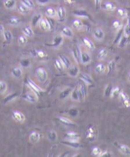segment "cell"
Instances as JSON below:
<instances>
[{
  "label": "cell",
  "instance_id": "50",
  "mask_svg": "<svg viewBox=\"0 0 130 157\" xmlns=\"http://www.w3.org/2000/svg\"><path fill=\"white\" fill-rule=\"evenodd\" d=\"M71 99L74 101H79V96H78L77 88L72 91V92H71Z\"/></svg>",
  "mask_w": 130,
  "mask_h": 157
},
{
  "label": "cell",
  "instance_id": "57",
  "mask_svg": "<svg viewBox=\"0 0 130 157\" xmlns=\"http://www.w3.org/2000/svg\"><path fill=\"white\" fill-rule=\"evenodd\" d=\"M112 154L111 153H110V152L109 151H104V152H102V155H101L100 156H106V157H109V156H112Z\"/></svg>",
  "mask_w": 130,
  "mask_h": 157
},
{
  "label": "cell",
  "instance_id": "38",
  "mask_svg": "<svg viewBox=\"0 0 130 157\" xmlns=\"http://www.w3.org/2000/svg\"><path fill=\"white\" fill-rule=\"evenodd\" d=\"M3 36H4L5 40L6 42L10 43V42L12 41V38H13V35L11 31H10L9 30L5 31L4 32H3Z\"/></svg>",
  "mask_w": 130,
  "mask_h": 157
},
{
  "label": "cell",
  "instance_id": "40",
  "mask_svg": "<svg viewBox=\"0 0 130 157\" xmlns=\"http://www.w3.org/2000/svg\"><path fill=\"white\" fill-rule=\"evenodd\" d=\"M21 2L30 10H32L35 7V4L32 0H21Z\"/></svg>",
  "mask_w": 130,
  "mask_h": 157
},
{
  "label": "cell",
  "instance_id": "7",
  "mask_svg": "<svg viewBox=\"0 0 130 157\" xmlns=\"http://www.w3.org/2000/svg\"><path fill=\"white\" fill-rule=\"evenodd\" d=\"M39 25H40V27L42 30L45 31H50L51 29V25L50 22H48L47 19L44 18H42L41 19V21L39 22Z\"/></svg>",
  "mask_w": 130,
  "mask_h": 157
},
{
  "label": "cell",
  "instance_id": "28",
  "mask_svg": "<svg viewBox=\"0 0 130 157\" xmlns=\"http://www.w3.org/2000/svg\"><path fill=\"white\" fill-rule=\"evenodd\" d=\"M42 19V15L40 13H37L35 14L33 16H32L31 19V24L33 26H36L37 24H39V22L41 21Z\"/></svg>",
  "mask_w": 130,
  "mask_h": 157
},
{
  "label": "cell",
  "instance_id": "11",
  "mask_svg": "<svg viewBox=\"0 0 130 157\" xmlns=\"http://www.w3.org/2000/svg\"><path fill=\"white\" fill-rule=\"evenodd\" d=\"M61 143L65 146H69V147H70V148H75V149L80 148V146H81L79 142L73 141V140H68L66 139L65 140H63V141H61Z\"/></svg>",
  "mask_w": 130,
  "mask_h": 157
},
{
  "label": "cell",
  "instance_id": "1",
  "mask_svg": "<svg viewBox=\"0 0 130 157\" xmlns=\"http://www.w3.org/2000/svg\"><path fill=\"white\" fill-rule=\"evenodd\" d=\"M35 75L37 80L42 83L46 82L48 79L47 72L42 67H39L36 70Z\"/></svg>",
  "mask_w": 130,
  "mask_h": 157
},
{
  "label": "cell",
  "instance_id": "52",
  "mask_svg": "<svg viewBox=\"0 0 130 157\" xmlns=\"http://www.w3.org/2000/svg\"><path fill=\"white\" fill-rule=\"evenodd\" d=\"M70 93V89H68V90H65L64 91L62 92V93L60 95V98H65L67 96L69 95V94Z\"/></svg>",
  "mask_w": 130,
  "mask_h": 157
},
{
  "label": "cell",
  "instance_id": "6",
  "mask_svg": "<svg viewBox=\"0 0 130 157\" xmlns=\"http://www.w3.org/2000/svg\"><path fill=\"white\" fill-rule=\"evenodd\" d=\"M81 53H82V51L78 46L75 47L72 51L74 60L78 64L81 63Z\"/></svg>",
  "mask_w": 130,
  "mask_h": 157
},
{
  "label": "cell",
  "instance_id": "45",
  "mask_svg": "<svg viewBox=\"0 0 130 157\" xmlns=\"http://www.w3.org/2000/svg\"><path fill=\"white\" fill-rule=\"evenodd\" d=\"M129 38L126 37V36H124V35H123L121 39V40H120L118 43L119 47H124L126 45H127L128 42L129 41Z\"/></svg>",
  "mask_w": 130,
  "mask_h": 157
},
{
  "label": "cell",
  "instance_id": "51",
  "mask_svg": "<svg viewBox=\"0 0 130 157\" xmlns=\"http://www.w3.org/2000/svg\"><path fill=\"white\" fill-rule=\"evenodd\" d=\"M17 95L16 94H12L9 95V96H8L7 97H6L5 98L4 100H3V101H4L5 103H7V102H9V101H10L12 99H14L15 97H17Z\"/></svg>",
  "mask_w": 130,
  "mask_h": 157
},
{
  "label": "cell",
  "instance_id": "9",
  "mask_svg": "<svg viewBox=\"0 0 130 157\" xmlns=\"http://www.w3.org/2000/svg\"><path fill=\"white\" fill-rule=\"evenodd\" d=\"M40 134L37 131L31 132L29 135V140L31 143H37L40 140Z\"/></svg>",
  "mask_w": 130,
  "mask_h": 157
},
{
  "label": "cell",
  "instance_id": "15",
  "mask_svg": "<svg viewBox=\"0 0 130 157\" xmlns=\"http://www.w3.org/2000/svg\"><path fill=\"white\" fill-rule=\"evenodd\" d=\"M82 41L84 44V45L86 46L87 48H88L89 50L91 51H93L95 48V44H94L93 42L87 37H84L82 38Z\"/></svg>",
  "mask_w": 130,
  "mask_h": 157
},
{
  "label": "cell",
  "instance_id": "33",
  "mask_svg": "<svg viewBox=\"0 0 130 157\" xmlns=\"http://www.w3.org/2000/svg\"><path fill=\"white\" fill-rule=\"evenodd\" d=\"M3 3H4L5 7L7 9L14 8L16 5L15 0H4Z\"/></svg>",
  "mask_w": 130,
  "mask_h": 157
},
{
  "label": "cell",
  "instance_id": "36",
  "mask_svg": "<svg viewBox=\"0 0 130 157\" xmlns=\"http://www.w3.org/2000/svg\"><path fill=\"white\" fill-rule=\"evenodd\" d=\"M104 6H105V10H106L107 11L113 12L116 9L115 5L113 4L112 2H110V1H106L105 3V5H104Z\"/></svg>",
  "mask_w": 130,
  "mask_h": 157
},
{
  "label": "cell",
  "instance_id": "3",
  "mask_svg": "<svg viewBox=\"0 0 130 157\" xmlns=\"http://www.w3.org/2000/svg\"><path fill=\"white\" fill-rule=\"evenodd\" d=\"M12 117L15 121L19 123H23L26 120L24 114L19 111H14L12 112Z\"/></svg>",
  "mask_w": 130,
  "mask_h": 157
},
{
  "label": "cell",
  "instance_id": "14",
  "mask_svg": "<svg viewBox=\"0 0 130 157\" xmlns=\"http://www.w3.org/2000/svg\"><path fill=\"white\" fill-rule=\"evenodd\" d=\"M127 22H126L124 27L123 28V30H124V33L123 35L126 37L129 38L130 37V14H128L127 16Z\"/></svg>",
  "mask_w": 130,
  "mask_h": 157
},
{
  "label": "cell",
  "instance_id": "17",
  "mask_svg": "<svg viewBox=\"0 0 130 157\" xmlns=\"http://www.w3.org/2000/svg\"><path fill=\"white\" fill-rule=\"evenodd\" d=\"M59 57L60 61L64 65L65 68L68 69V68L70 67V66H71V61H70L69 58L64 55H59Z\"/></svg>",
  "mask_w": 130,
  "mask_h": 157
},
{
  "label": "cell",
  "instance_id": "29",
  "mask_svg": "<svg viewBox=\"0 0 130 157\" xmlns=\"http://www.w3.org/2000/svg\"><path fill=\"white\" fill-rule=\"evenodd\" d=\"M45 14L49 17H54L57 16L56 10L51 6H48L45 10Z\"/></svg>",
  "mask_w": 130,
  "mask_h": 157
},
{
  "label": "cell",
  "instance_id": "12",
  "mask_svg": "<svg viewBox=\"0 0 130 157\" xmlns=\"http://www.w3.org/2000/svg\"><path fill=\"white\" fill-rule=\"evenodd\" d=\"M93 34L95 38L98 41H102L104 38H105V33H104L103 29L99 28H96L95 29Z\"/></svg>",
  "mask_w": 130,
  "mask_h": 157
},
{
  "label": "cell",
  "instance_id": "42",
  "mask_svg": "<svg viewBox=\"0 0 130 157\" xmlns=\"http://www.w3.org/2000/svg\"><path fill=\"white\" fill-rule=\"evenodd\" d=\"M55 67H56L57 70L59 71H63L64 70V65L63 64V63H61V61H60V59H56V61H55Z\"/></svg>",
  "mask_w": 130,
  "mask_h": 157
},
{
  "label": "cell",
  "instance_id": "53",
  "mask_svg": "<svg viewBox=\"0 0 130 157\" xmlns=\"http://www.w3.org/2000/svg\"><path fill=\"white\" fill-rule=\"evenodd\" d=\"M37 55H38V56L39 57H40V58H43L45 57V52L43 51V50H38L37 52Z\"/></svg>",
  "mask_w": 130,
  "mask_h": 157
},
{
  "label": "cell",
  "instance_id": "35",
  "mask_svg": "<svg viewBox=\"0 0 130 157\" xmlns=\"http://www.w3.org/2000/svg\"><path fill=\"white\" fill-rule=\"evenodd\" d=\"M21 19L15 16L11 17L9 19V24L12 25H18L21 24Z\"/></svg>",
  "mask_w": 130,
  "mask_h": 157
},
{
  "label": "cell",
  "instance_id": "20",
  "mask_svg": "<svg viewBox=\"0 0 130 157\" xmlns=\"http://www.w3.org/2000/svg\"><path fill=\"white\" fill-rule=\"evenodd\" d=\"M80 78L81 80H82L87 85H92L93 83V80L92 79V78L87 74L80 73Z\"/></svg>",
  "mask_w": 130,
  "mask_h": 157
},
{
  "label": "cell",
  "instance_id": "27",
  "mask_svg": "<svg viewBox=\"0 0 130 157\" xmlns=\"http://www.w3.org/2000/svg\"><path fill=\"white\" fill-rule=\"evenodd\" d=\"M107 55H108V50H107L106 48H103L100 49L98 52L97 57L99 60L102 61L103 59H105L107 57Z\"/></svg>",
  "mask_w": 130,
  "mask_h": 157
},
{
  "label": "cell",
  "instance_id": "31",
  "mask_svg": "<svg viewBox=\"0 0 130 157\" xmlns=\"http://www.w3.org/2000/svg\"><path fill=\"white\" fill-rule=\"evenodd\" d=\"M63 41V38L61 36L59 35L56 36L54 38L53 43L50 45V46L51 47H58V46H59L61 43H62Z\"/></svg>",
  "mask_w": 130,
  "mask_h": 157
},
{
  "label": "cell",
  "instance_id": "19",
  "mask_svg": "<svg viewBox=\"0 0 130 157\" xmlns=\"http://www.w3.org/2000/svg\"><path fill=\"white\" fill-rule=\"evenodd\" d=\"M22 32L26 37L31 38L34 36V31L30 26L26 25L22 29Z\"/></svg>",
  "mask_w": 130,
  "mask_h": 157
},
{
  "label": "cell",
  "instance_id": "25",
  "mask_svg": "<svg viewBox=\"0 0 130 157\" xmlns=\"http://www.w3.org/2000/svg\"><path fill=\"white\" fill-rule=\"evenodd\" d=\"M58 119H59L60 123H61L62 124H63L65 126H68V127H73L75 126V123H73V121L70 120V119L67 118H65L63 116H60L58 118Z\"/></svg>",
  "mask_w": 130,
  "mask_h": 157
},
{
  "label": "cell",
  "instance_id": "56",
  "mask_svg": "<svg viewBox=\"0 0 130 157\" xmlns=\"http://www.w3.org/2000/svg\"><path fill=\"white\" fill-rule=\"evenodd\" d=\"M123 106H125L126 107H130V99L124 101V102H122Z\"/></svg>",
  "mask_w": 130,
  "mask_h": 157
},
{
  "label": "cell",
  "instance_id": "5",
  "mask_svg": "<svg viewBox=\"0 0 130 157\" xmlns=\"http://www.w3.org/2000/svg\"><path fill=\"white\" fill-rule=\"evenodd\" d=\"M27 84H28V85L32 89V90L36 94H38L40 92H44V90L42 89L41 87L37 85V84H36L35 82H33V81H32L31 79H30V78H28L27 80Z\"/></svg>",
  "mask_w": 130,
  "mask_h": 157
},
{
  "label": "cell",
  "instance_id": "4",
  "mask_svg": "<svg viewBox=\"0 0 130 157\" xmlns=\"http://www.w3.org/2000/svg\"><path fill=\"white\" fill-rule=\"evenodd\" d=\"M24 99L30 103H36L38 102V97L35 92H27L24 96Z\"/></svg>",
  "mask_w": 130,
  "mask_h": 157
},
{
  "label": "cell",
  "instance_id": "49",
  "mask_svg": "<svg viewBox=\"0 0 130 157\" xmlns=\"http://www.w3.org/2000/svg\"><path fill=\"white\" fill-rule=\"evenodd\" d=\"M112 89V87L111 85H107L106 86L105 91H104V95H105L106 97H110Z\"/></svg>",
  "mask_w": 130,
  "mask_h": 157
},
{
  "label": "cell",
  "instance_id": "26",
  "mask_svg": "<svg viewBox=\"0 0 130 157\" xmlns=\"http://www.w3.org/2000/svg\"><path fill=\"white\" fill-rule=\"evenodd\" d=\"M121 88L118 86H115L112 87L111 92H110V97L112 98V99H115V98L118 97L120 93H121Z\"/></svg>",
  "mask_w": 130,
  "mask_h": 157
},
{
  "label": "cell",
  "instance_id": "37",
  "mask_svg": "<svg viewBox=\"0 0 130 157\" xmlns=\"http://www.w3.org/2000/svg\"><path fill=\"white\" fill-rule=\"evenodd\" d=\"M79 85H80L81 92H82V94L83 99L84 101L86 99L87 95V88L86 86V83H79Z\"/></svg>",
  "mask_w": 130,
  "mask_h": 157
},
{
  "label": "cell",
  "instance_id": "30",
  "mask_svg": "<svg viewBox=\"0 0 130 157\" xmlns=\"http://www.w3.org/2000/svg\"><path fill=\"white\" fill-rule=\"evenodd\" d=\"M95 72L98 74H103L106 71V66L103 63H98L95 67Z\"/></svg>",
  "mask_w": 130,
  "mask_h": 157
},
{
  "label": "cell",
  "instance_id": "60",
  "mask_svg": "<svg viewBox=\"0 0 130 157\" xmlns=\"http://www.w3.org/2000/svg\"><path fill=\"white\" fill-rule=\"evenodd\" d=\"M128 81L130 82V71L129 72L128 74Z\"/></svg>",
  "mask_w": 130,
  "mask_h": 157
},
{
  "label": "cell",
  "instance_id": "59",
  "mask_svg": "<svg viewBox=\"0 0 130 157\" xmlns=\"http://www.w3.org/2000/svg\"><path fill=\"white\" fill-rule=\"evenodd\" d=\"M4 31H5L4 27H3V25L2 24H0V34H3V32H4Z\"/></svg>",
  "mask_w": 130,
  "mask_h": 157
},
{
  "label": "cell",
  "instance_id": "55",
  "mask_svg": "<svg viewBox=\"0 0 130 157\" xmlns=\"http://www.w3.org/2000/svg\"><path fill=\"white\" fill-rule=\"evenodd\" d=\"M102 0H95V6H96V8L97 9H98V8H100L101 5H102Z\"/></svg>",
  "mask_w": 130,
  "mask_h": 157
},
{
  "label": "cell",
  "instance_id": "24",
  "mask_svg": "<svg viewBox=\"0 0 130 157\" xmlns=\"http://www.w3.org/2000/svg\"><path fill=\"white\" fill-rule=\"evenodd\" d=\"M61 32H62L63 36H65L67 38H71L73 36V32L72 30L69 27H68V26L63 27L62 29H61Z\"/></svg>",
  "mask_w": 130,
  "mask_h": 157
},
{
  "label": "cell",
  "instance_id": "34",
  "mask_svg": "<svg viewBox=\"0 0 130 157\" xmlns=\"http://www.w3.org/2000/svg\"><path fill=\"white\" fill-rule=\"evenodd\" d=\"M115 66H116V63L115 61L112 60L109 61L108 65H107V72H108V74H111L112 72L114 71Z\"/></svg>",
  "mask_w": 130,
  "mask_h": 157
},
{
  "label": "cell",
  "instance_id": "41",
  "mask_svg": "<svg viewBox=\"0 0 130 157\" xmlns=\"http://www.w3.org/2000/svg\"><path fill=\"white\" fill-rule=\"evenodd\" d=\"M83 25L82 22L79 19H74L72 22V27L75 29H79Z\"/></svg>",
  "mask_w": 130,
  "mask_h": 157
},
{
  "label": "cell",
  "instance_id": "44",
  "mask_svg": "<svg viewBox=\"0 0 130 157\" xmlns=\"http://www.w3.org/2000/svg\"><path fill=\"white\" fill-rule=\"evenodd\" d=\"M48 138L52 141H56L57 139V135L56 132L54 130H50L48 133Z\"/></svg>",
  "mask_w": 130,
  "mask_h": 157
},
{
  "label": "cell",
  "instance_id": "16",
  "mask_svg": "<svg viewBox=\"0 0 130 157\" xmlns=\"http://www.w3.org/2000/svg\"><path fill=\"white\" fill-rule=\"evenodd\" d=\"M91 61V57L87 52L82 51L81 53V63L83 64H87L89 63Z\"/></svg>",
  "mask_w": 130,
  "mask_h": 157
},
{
  "label": "cell",
  "instance_id": "46",
  "mask_svg": "<svg viewBox=\"0 0 130 157\" xmlns=\"http://www.w3.org/2000/svg\"><path fill=\"white\" fill-rule=\"evenodd\" d=\"M112 27L117 30H119L122 28V22L118 20H114L112 22Z\"/></svg>",
  "mask_w": 130,
  "mask_h": 157
},
{
  "label": "cell",
  "instance_id": "58",
  "mask_svg": "<svg viewBox=\"0 0 130 157\" xmlns=\"http://www.w3.org/2000/svg\"><path fill=\"white\" fill-rule=\"evenodd\" d=\"M64 1L66 3H68V4L72 5L75 2V0H64Z\"/></svg>",
  "mask_w": 130,
  "mask_h": 157
},
{
  "label": "cell",
  "instance_id": "47",
  "mask_svg": "<svg viewBox=\"0 0 130 157\" xmlns=\"http://www.w3.org/2000/svg\"><path fill=\"white\" fill-rule=\"evenodd\" d=\"M119 97L120 100H121V102H124V101L126 100H128V99H129V97L128 95L126 94V92H124L123 91H121V93H120L119 96Z\"/></svg>",
  "mask_w": 130,
  "mask_h": 157
},
{
  "label": "cell",
  "instance_id": "22",
  "mask_svg": "<svg viewBox=\"0 0 130 157\" xmlns=\"http://www.w3.org/2000/svg\"><path fill=\"white\" fill-rule=\"evenodd\" d=\"M73 15H75V16H77V17H84V18H90V16L88 14V13H87L86 10H75L73 12Z\"/></svg>",
  "mask_w": 130,
  "mask_h": 157
},
{
  "label": "cell",
  "instance_id": "10",
  "mask_svg": "<svg viewBox=\"0 0 130 157\" xmlns=\"http://www.w3.org/2000/svg\"><path fill=\"white\" fill-rule=\"evenodd\" d=\"M66 140H73V141H78L80 140V136L78 134L73 131H68L66 134Z\"/></svg>",
  "mask_w": 130,
  "mask_h": 157
},
{
  "label": "cell",
  "instance_id": "48",
  "mask_svg": "<svg viewBox=\"0 0 130 157\" xmlns=\"http://www.w3.org/2000/svg\"><path fill=\"white\" fill-rule=\"evenodd\" d=\"M7 89V85L3 81H0V94L5 93Z\"/></svg>",
  "mask_w": 130,
  "mask_h": 157
},
{
  "label": "cell",
  "instance_id": "13",
  "mask_svg": "<svg viewBox=\"0 0 130 157\" xmlns=\"http://www.w3.org/2000/svg\"><path fill=\"white\" fill-rule=\"evenodd\" d=\"M117 146H118V149H119V151L121 152L122 154L126 156H130V148L129 146L123 145V144H119Z\"/></svg>",
  "mask_w": 130,
  "mask_h": 157
},
{
  "label": "cell",
  "instance_id": "32",
  "mask_svg": "<svg viewBox=\"0 0 130 157\" xmlns=\"http://www.w3.org/2000/svg\"><path fill=\"white\" fill-rule=\"evenodd\" d=\"M117 14L118 15L119 17L122 19H125L127 17L128 13L126 9L123 8H117Z\"/></svg>",
  "mask_w": 130,
  "mask_h": 157
},
{
  "label": "cell",
  "instance_id": "54",
  "mask_svg": "<svg viewBox=\"0 0 130 157\" xmlns=\"http://www.w3.org/2000/svg\"><path fill=\"white\" fill-rule=\"evenodd\" d=\"M38 3L40 5H45L50 2V0H37Z\"/></svg>",
  "mask_w": 130,
  "mask_h": 157
},
{
  "label": "cell",
  "instance_id": "21",
  "mask_svg": "<svg viewBox=\"0 0 130 157\" xmlns=\"http://www.w3.org/2000/svg\"><path fill=\"white\" fill-rule=\"evenodd\" d=\"M12 73L13 76L17 78V79H21L22 76H23V73H22V70L19 67H14L13 68L12 70Z\"/></svg>",
  "mask_w": 130,
  "mask_h": 157
},
{
  "label": "cell",
  "instance_id": "23",
  "mask_svg": "<svg viewBox=\"0 0 130 157\" xmlns=\"http://www.w3.org/2000/svg\"><path fill=\"white\" fill-rule=\"evenodd\" d=\"M17 9H18L19 12L20 13V14H23V15L28 14L31 10L30 8H28L27 6H25L24 4H22L21 2L18 5Z\"/></svg>",
  "mask_w": 130,
  "mask_h": 157
},
{
  "label": "cell",
  "instance_id": "8",
  "mask_svg": "<svg viewBox=\"0 0 130 157\" xmlns=\"http://www.w3.org/2000/svg\"><path fill=\"white\" fill-rule=\"evenodd\" d=\"M57 12V16L59 20L61 21H63L65 18H66V9L63 6H60L59 7H57L56 9Z\"/></svg>",
  "mask_w": 130,
  "mask_h": 157
},
{
  "label": "cell",
  "instance_id": "18",
  "mask_svg": "<svg viewBox=\"0 0 130 157\" xmlns=\"http://www.w3.org/2000/svg\"><path fill=\"white\" fill-rule=\"evenodd\" d=\"M68 74L71 77H76L79 74V68L77 66L73 65L68 68Z\"/></svg>",
  "mask_w": 130,
  "mask_h": 157
},
{
  "label": "cell",
  "instance_id": "2",
  "mask_svg": "<svg viewBox=\"0 0 130 157\" xmlns=\"http://www.w3.org/2000/svg\"><path fill=\"white\" fill-rule=\"evenodd\" d=\"M97 134L96 127L93 125H89L87 129L86 137L87 139H88L89 141H94L96 139Z\"/></svg>",
  "mask_w": 130,
  "mask_h": 157
},
{
  "label": "cell",
  "instance_id": "39",
  "mask_svg": "<svg viewBox=\"0 0 130 157\" xmlns=\"http://www.w3.org/2000/svg\"><path fill=\"white\" fill-rule=\"evenodd\" d=\"M92 154L96 156H100L102 153V150L98 146H94L91 149Z\"/></svg>",
  "mask_w": 130,
  "mask_h": 157
},
{
  "label": "cell",
  "instance_id": "43",
  "mask_svg": "<svg viewBox=\"0 0 130 157\" xmlns=\"http://www.w3.org/2000/svg\"><path fill=\"white\" fill-rule=\"evenodd\" d=\"M18 43L21 46H24L28 43L27 37L25 35H20L18 37Z\"/></svg>",
  "mask_w": 130,
  "mask_h": 157
}]
</instances>
